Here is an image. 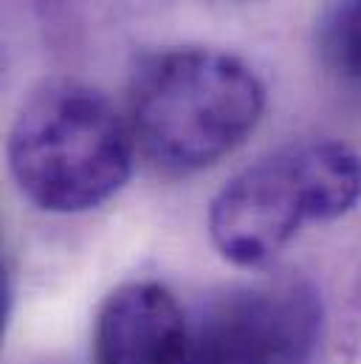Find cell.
<instances>
[{
    "mask_svg": "<svg viewBox=\"0 0 361 364\" xmlns=\"http://www.w3.org/2000/svg\"><path fill=\"white\" fill-rule=\"evenodd\" d=\"M266 88L237 57L215 48L147 54L127 88L139 153L170 176L200 173L235 153L260 124Z\"/></svg>",
    "mask_w": 361,
    "mask_h": 364,
    "instance_id": "1",
    "label": "cell"
},
{
    "mask_svg": "<svg viewBox=\"0 0 361 364\" xmlns=\"http://www.w3.org/2000/svg\"><path fill=\"white\" fill-rule=\"evenodd\" d=\"M133 133L113 102L74 80H54L20 107L6 144L17 189L43 212L77 215L110 200L130 178Z\"/></svg>",
    "mask_w": 361,
    "mask_h": 364,
    "instance_id": "2",
    "label": "cell"
},
{
    "mask_svg": "<svg viewBox=\"0 0 361 364\" xmlns=\"http://www.w3.org/2000/svg\"><path fill=\"white\" fill-rule=\"evenodd\" d=\"M361 200V156L333 139L288 144L226 183L209 206L215 249L240 269L271 263L308 220H336Z\"/></svg>",
    "mask_w": 361,
    "mask_h": 364,
    "instance_id": "3",
    "label": "cell"
},
{
    "mask_svg": "<svg viewBox=\"0 0 361 364\" xmlns=\"http://www.w3.org/2000/svg\"><path fill=\"white\" fill-rule=\"evenodd\" d=\"M322 342V302L305 279L232 288L189 331L183 364H311Z\"/></svg>",
    "mask_w": 361,
    "mask_h": 364,
    "instance_id": "4",
    "label": "cell"
},
{
    "mask_svg": "<svg viewBox=\"0 0 361 364\" xmlns=\"http://www.w3.org/2000/svg\"><path fill=\"white\" fill-rule=\"evenodd\" d=\"M192 325L170 288L153 279L119 285L93 325V364H183Z\"/></svg>",
    "mask_w": 361,
    "mask_h": 364,
    "instance_id": "5",
    "label": "cell"
},
{
    "mask_svg": "<svg viewBox=\"0 0 361 364\" xmlns=\"http://www.w3.org/2000/svg\"><path fill=\"white\" fill-rule=\"evenodd\" d=\"M316 51L325 71L361 93V0H333L316 23Z\"/></svg>",
    "mask_w": 361,
    "mask_h": 364,
    "instance_id": "6",
    "label": "cell"
}]
</instances>
